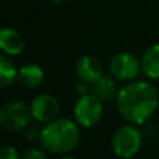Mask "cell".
I'll use <instances>...</instances> for the list:
<instances>
[{"mask_svg":"<svg viewBox=\"0 0 159 159\" xmlns=\"http://www.w3.org/2000/svg\"><path fill=\"white\" fill-rule=\"evenodd\" d=\"M0 159H22L20 152L14 147L4 145L0 151Z\"/></svg>","mask_w":159,"mask_h":159,"instance_id":"14","label":"cell"},{"mask_svg":"<svg viewBox=\"0 0 159 159\" xmlns=\"http://www.w3.org/2000/svg\"><path fill=\"white\" fill-rule=\"evenodd\" d=\"M75 71L82 82H87L89 85L103 75L101 61L91 55H85L78 59L77 64H75Z\"/></svg>","mask_w":159,"mask_h":159,"instance_id":"8","label":"cell"},{"mask_svg":"<svg viewBox=\"0 0 159 159\" xmlns=\"http://www.w3.org/2000/svg\"><path fill=\"white\" fill-rule=\"evenodd\" d=\"M141 67L147 77L159 80V43L149 46L141 57Z\"/></svg>","mask_w":159,"mask_h":159,"instance_id":"11","label":"cell"},{"mask_svg":"<svg viewBox=\"0 0 159 159\" xmlns=\"http://www.w3.org/2000/svg\"><path fill=\"white\" fill-rule=\"evenodd\" d=\"M103 115L102 99L96 95L85 93L77 99L74 105V119L82 127H93L101 121Z\"/></svg>","mask_w":159,"mask_h":159,"instance_id":"4","label":"cell"},{"mask_svg":"<svg viewBox=\"0 0 159 159\" xmlns=\"http://www.w3.org/2000/svg\"><path fill=\"white\" fill-rule=\"evenodd\" d=\"M0 48L8 56H17L24 50V39L18 31L13 28H2L0 31Z\"/></svg>","mask_w":159,"mask_h":159,"instance_id":"9","label":"cell"},{"mask_svg":"<svg viewBox=\"0 0 159 159\" xmlns=\"http://www.w3.org/2000/svg\"><path fill=\"white\" fill-rule=\"evenodd\" d=\"M61 159H77V158H73V157H66V158H61Z\"/></svg>","mask_w":159,"mask_h":159,"instance_id":"17","label":"cell"},{"mask_svg":"<svg viewBox=\"0 0 159 159\" xmlns=\"http://www.w3.org/2000/svg\"><path fill=\"white\" fill-rule=\"evenodd\" d=\"M17 78H18V70L16 64L7 56L2 55L0 56V85L3 88L10 87Z\"/></svg>","mask_w":159,"mask_h":159,"instance_id":"13","label":"cell"},{"mask_svg":"<svg viewBox=\"0 0 159 159\" xmlns=\"http://www.w3.org/2000/svg\"><path fill=\"white\" fill-rule=\"evenodd\" d=\"M109 70L116 80L120 81H131L140 74L143 70L141 60L129 52L116 53L109 64Z\"/></svg>","mask_w":159,"mask_h":159,"instance_id":"6","label":"cell"},{"mask_svg":"<svg viewBox=\"0 0 159 159\" xmlns=\"http://www.w3.org/2000/svg\"><path fill=\"white\" fill-rule=\"evenodd\" d=\"M31 117L30 107L21 101H8L0 107V123L8 131H21L27 129Z\"/></svg>","mask_w":159,"mask_h":159,"instance_id":"5","label":"cell"},{"mask_svg":"<svg viewBox=\"0 0 159 159\" xmlns=\"http://www.w3.org/2000/svg\"><path fill=\"white\" fill-rule=\"evenodd\" d=\"M22 159H46V154H45L43 148L32 147L22 155Z\"/></svg>","mask_w":159,"mask_h":159,"instance_id":"15","label":"cell"},{"mask_svg":"<svg viewBox=\"0 0 159 159\" xmlns=\"http://www.w3.org/2000/svg\"><path fill=\"white\" fill-rule=\"evenodd\" d=\"M91 92L96 95L102 101H107V99L113 98L117 95L119 91H116V82L110 75L103 74L101 78H98L93 84H91Z\"/></svg>","mask_w":159,"mask_h":159,"instance_id":"12","label":"cell"},{"mask_svg":"<svg viewBox=\"0 0 159 159\" xmlns=\"http://www.w3.org/2000/svg\"><path fill=\"white\" fill-rule=\"evenodd\" d=\"M143 145V134L135 124H127L116 130L112 138V149L116 157L130 159L138 154Z\"/></svg>","mask_w":159,"mask_h":159,"instance_id":"3","label":"cell"},{"mask_svg":"<svg viewBox=\"0 0 159 159\" xmlns=\"http://www.w3.org/2000/svg\"><path fill=\"white\" fill-rule=\"evenodd\" d=\"M120 116L131 124H144L159 106V93L154 84L135 81L120 88L116 95Z\"/></svg>","mask_w":159,"mask_h":159,"instance_id":"1","label":"cell"},{"mask_svg":"<svg viewBox=\"0 0 159 159\" xmlns=\"http://www.w3.org/2000/svg\"><path fill=\"white\" fill-rule=\"evenodd\" d=\"M45 71L38 64H25L18 69V78L17 81L25 88H36L43 82Z\"/></svg>","mask_w":159,"mask_h":159,"instance_id":"10","label":"cell"},{"mask_svg":"<svg viewBox=\"0 0 159 159\" xmlns=\"http://www.w3.org/2000/svg\"><path fill=\"white\" fill-rule=\"evenodd\" d=\"M32 117L39 123H50L56 120L60 112L59 101L50 93H41L35 96L30 105Z\"/></svg>","mask_w":159,"mask_h":159,"instance_id":"7","label":"cell"},{"mask_svg":"<svg viewBox=\"0 0 159 159\" xmlns=\"http://www.w3.org/2000/svg\"><path fill=\"white\" fill-rule=\"evenodd\" d=\"M80 129L77 121L56 119L48 123L41 133V147L53 154H66L78 145Z\"/></svg>","mask_w":159,"mask_h":159,"instance_id":"2","label":"cell"},{"mask_svg":"<svg viewBox=\"0 0 159 159\" xmlns=\"http://www.w3.org/2000/svg\"><path fill=\"white\" fill-rule=\"evenodd\" d=\"M41 133L42 130H38V129H31L27 130V140L31 141V143H35V141H41Z\"/></svg>","mask_w":159,"mask_h":159,"instance_id":"16","label":"cell"}]
</instances>
